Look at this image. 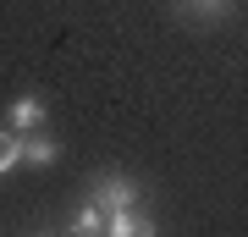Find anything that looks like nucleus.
Wrapping results in <instances>:
<instances>
[{
    "label": "nucleus",
    "instance_id": "2",
    "mask_svg": "<svg viewBox=\"0 0 248 237\" xmlns=\"http://www.w3.org/2000/svg\"><path fill=\"white\" fill-rule=\"evenodd\" d=\"M105 232H110V237H149V232H155V221H149V215H143L138 204H133V210L110 215V221H105Z\"/></svg>",
    "mask_w": 248,
    "mask_h": 237
},
{
    "label": "nucleus",
    "instance_id": "6",
    "mask_svg": "<svg viewBox=\"0 0 248 237\" xmlns=\"http://www.w3.org/2000/svg\"><path fill=\"white\" fill-rule=\"evenodd\" d=\"M72 232H78V237H94V232H105V215H99V204H89V199H83V210L72 215Z\"/></svg>",
    "mask_w": 248,
    "mask_h": 237
},
{
    "label": "nucleus",
    "instance_id": "4",
    "mask_svg": "<svg viewBox=\"0 0 248 237\" xmlns=\"http://www.w3.org/2000/svg\"><path fill=\"white\" fill-rule=\"evenodd\" d=\"M33 127H45V99L22 94L17 105H11V132H33Z\"/></svg>",
    "mask_w": 248,
    "mask_h": 237
},
{
    "label": "nucleus",
    "instance_id": "5",
    "mask_svg": "<svg viewBox=\"0 0 248 237\" xmlns=\"http://www.w3.org/2000/svg\"><path fill=\"white\" fill-rule=\"evenodd\" d=\"M177 11L182 17H199V22H221L232 11V0H177Z\"/></svg>",
    "mask_w": 248,
    "mask_h": 237
},
{
    "label": "nucleus",
    "instance_id": "1",
    "mask_svg": "<svg viewBox=\"0 0 248 237\" xmlns=\"http://www.w3.org/2000/svg\"><path fill=\"white\" fill-rule=\"evenodd\" d=\"M89 204H99V215H122V210H133V204H138V182H133V176H122V171H105V176H99V182L89 188Z\"/></svg>",
    "mask_w": 248,
    "mask_h": 237
},
{
    "label": "nucleus",
    "instance_id": "7",
    "mask_svg": "<svg viewBox=\"0 0 248 237\" xmlns=\"http://www.w3.org/2000/svg\"><path fill=\"white\" fill-rule=\"evenodd\" d=\"M22 166V132H0V176Z\"/></svg>",
    "mask_w": 248,
    "mask_h": 237
},
{
    "label": "nucleus",
    "instance_id": "3",
    "mask_svg": "<svg viewBox=\"0 0 248 237\" xmlns=\"http://www.w3.org/2000/svg\"><path fill=\"white\" fill-rule=\"evenodd\" d=\"M55 155H61V149H55V143L45 138V132H22V166H39V171H45V166H55Z\"/></svg>",
    "mask_w": 248,
    "mask_h": 237
}]
</instances>
